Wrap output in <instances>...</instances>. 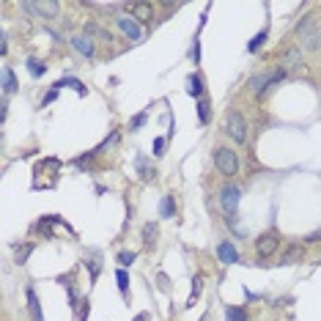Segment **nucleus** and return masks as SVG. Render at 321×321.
Segmentation results:
<instances>
[{
    "label": "nucleus",
    "mask_w": 321,
    "mask_h": 321,
    "mask_svg": "<svg viewBox=\"0 0 321 321\" xmlns=\"http://www.w3.org/2000/svg\"><path fill=\"white\" fill-rule=\"evenodd\" d=\"M88 313H91V305H88V299L80 305V321H88Z\"/></svg>",
    "instance_id": "33"
},
{
    "label": "nucleus",
    "mask_w": 321,
    "mask_h": 321,
    "mask_svg": "<svg viewBox=\"0 0 321 321\" xmlns=\"http://www.w3.org/2000/svg\"><path fill=\"white\" fill-rule=\"evenodd\" d=\"M305 258V247L302 245H291L288 250H283V264H297Z\"/></svg>",
    "instance_id": "14"
},
{
    "label": "nucleus",
    "mask_w": 321,
    "mask_h": 321,
    "mask_svg": "<svg viewBox=\"0 0 321 321\" xmlns=\"http://www.w3.org/2000/svg\"><path fill=\"white\" fill-rule=\"evenodd\" d=\"M135 258H138L135 252H121V255H118V264H121V266H132Z\"/></svg>",
    "instance_id": "29"
},
{
    "label": "nucleus",
    "mask_w": 321,
    "mask_h": 321,
    "mask_svg": "<svg viewBox=\"0 0 321 321\" xmlns=\"http://www.w3.org/2000/svg\"><path fill=\"white\" fill-rule=\"evenodd\" d=\"M135 168H138V173H140V179H143V182H154L157 170H154L151 165H148V160L143 157V154H140L138 160H135Z\"/></svg>",
    "instance_id": "11"
},
{
    "label": "nucleus",
    "mask_w": 321,
    "mask_h": 321,
    "mask_svg": "<svg viewBox=\"0 0 321 321\" xmlns=\"http://www.w3.org/2000/svg\"><path fill=\"white\" fill-rule=\"evenodd\" d=\"M25 297H28V313L33 321H44V313H42V302H39V297H36L33 288H28L25 291Z\"/></svg>",
    "instance_id": "9"
},
{
    "label": "nucleus",
    "mask_w": 321,
    "mask_h": 321,
    "mask_svg": "<svg viewBox=\"0 0 321 321\" xmlns=\"http://www.w3.org/2000/svg\"><path fill=\"white\" fill-rule=\"evenodd\" d=\"M187 93H189V96H201V93H203V80L198 74H189L187 77Z\"/></svg>",
    "instance_id": "17"
},
{
    "label": "nucleus",
    "mask_w": 321,
    "mask_h": 321,
    "mask_svg": "<svg viewBox=\"0 0 321 321\" xmlns=\"http://www.w3.org/2000/svg\"><path fill=\"white\" fill-rule=\"evenodd\" d=\"M217 258L223 261V264H236L239 252H236V247L230 245V242H220V245H217Z\"/></svg>",
    "instance_id": "8"
},
{
    "label": "nucleus",
    "mask_w": 321,
    "mask_h": 321,
    "mask_svg": "<svg viewBox=\"0 0 321 321\" xmlns=\"http://www.w3.org/2000/svg\"><path fill=\"white\" fill-rule=\"evenodd\" d=\"M297 39H299V44L305 49H310V52L321 47V39H319V30H316V20L313 17L299 20V25H297Z\"/></svg>",
    "instance_id": "1"
},
{
    "label": "nucleus",
    "mask_w": 321,
    "mask_h": 321,
    "mask_svg": "<svg viewBox=\"0 0 321 321\" xmlns=\"http://www.w3.org/2000/svg\"><path fill=\"white\" fill-rule=\"evenodd\" d=\"M173 211H176V206H173V195H165L162 198V203H160V217H173Z\"/></svg>",
    "instance_id": "19"
},
{
    "label": "nucleus",
    "mask_w": 321,
    "mask_h": 321,
    "mask_svg": "<svg viewBox=\"0 0 321 321\" xmlns=\"http://www.w3.org/2000/svg\"><path fill=\"white\" fill-rule=\"evenodd\" d=\"M115 22H118V28L124 30V36H129L132 42H140V36H143V28H140V25L132 20V17H118Z\"/></svg>",
    "instance_id": "7"
},
{
    "label": "nucleus",
    "mask_w": 321,
    "mask_h": 321,
    "mask_svg": "<svg viewBox=\"0 0 321 321\" xmlns=\"http://www.w3.org/2000/svg\"><path fill=\"white\" fill-rule=\"evenodd\" d=\"M201 291H203V277L198 275V277L192 280V294H189V299H187V307H192V305H195V299L201 297Z\"/></svg>",
    "instance_id": "23"
},
{
    "label": "nucleus",
    "mask_w": 321,
    "mask_h": 321,
    "mask_svg": "<svg viewBox=\"0 0 321 321\" xmlns=\"http://www.w3.org/2000/svg\"><path fill=\"white\" fill-rule=\"evenodd\" d=\"M264 42H266V30H261V33L252 36V42L247 44V52H258V49L264 47Z\"/></svg>",
    "instance_id": "25"
},
{
    "label": "nucleus",
    "mask_w": 321,
    "mask_h": 321,
    "mask_svg": "<svg viewBox=\"0 0 321 321\" xmlns=\"http://www.w3.org/2000/svg\"><path fill=\"white\" fill-rule=\"evenodd\" d=\"M30 252H33V245H22V247H17V264H28V258H30Z\"/></svg>",
    "instance_id": "26"
},
{
    "label": "nucleus",
    "mask_w": 321,
    "mask_h": 321,
    "mask_svg": "<svg viewBox=\"0 0 321 321\" xmlns=\"http://www.w3.org/2000/svg\"><path fill=\"white\" fill-rule=\"evenodd\" d=\"M129 11H132V20L138 22V25H148V22L154 20V11H151L148 3H132Z\"/></svg>",
    "instance_id": "6"
},
{
    "label": "nucleus",
    "mask_w": 321,
    "mask_h": 321,
    "mask_svg": "<svg viewBox=\"0 0 321 321\" xmlns=\"http://www.w3.org/2000/svg\"><path fill=\"white\" fill-rule=\"evenodd\" d=\"M162 148H165V138H157L154 140V157H162V154H165Z\"/></svg>",
    "instance_id": "32"
},
{
    "label": "nucleus",
    "mask_w": 321,
    "mask_h": 321,
    "mask_svg": "<svg viewBox=\"0 0 321 321\" xmlns=\"http://www.w3.org/2000/svg\"><path fill=\"white\" fill-rule=\"evenodd\" d=\"M225 321H247V310L245 307H228L225 310Z\"/></svg>",
    "instance_id": "22"
},
{
    "label": "nucleus",
    "mask_w": 321,
    "mask_h": 321,
    "mask_svg": "<svg viewBox=\"0 0 321 321\" xmlns=\"http://www.w3.org/2000/svg\"><path fill=\"white\" fill-rule=\"evenodd\" d=\"M239 201H242V189H239V187L228 184V187L220 189V206H223V211L228 217H233V211L239 209Z\"/></svg>",
    "instance_id": "4"
},
{
    "label": "nucleus",
    "mask_w": 321,
    "mask_h": 321,
    "mask_svg": "<svg viewBox=\"0 0 321 321\" xmlns=\"http://www.w3.org/2000/svg\"><path fill=\"white\" fill-rule=\"evenodd\" d=\"M28 71H30V77H42L44 71H47V66H44L39 58H30L28 61Z\"/></svg>",
    "instance_id": "24"
},
{
    "label": "nucleus",
    "mask_w": 321,
    "mask_h": 321,
    "mask_svg": "<svg viewBox=\"0 0 321 321\" xmlns=\"http://www.w3.org/2000/svg\"><path fill=\"white\" fill-rule=\"evenodd\" d=\"M91 160H93V151H91V154H85V157H77L74 165H77V168H88V165H91Z\"/></svg>",
    "instance_id": "30"
},
{
    "label": "nucleus",
    "mask_w": 321,
    "mask_h": 321,
    "mask_svg": "<svg viewBox=\"0 0 321 321\" xmlns=\"http://www.w3.org/2000/svg\"><path fill=\"white\" fill-rule=\"evenodd\" d=\"M316 30H319V39H321V20H316Z\"/></svg>",
    "instance_id": "37"
},
{
    "label": "nucleus",
    "mask_w": 321,
    "mask_h": 321,
    "mask_svg": "<svg viewBox=\"0 0 321 321\" xmlns=\"http://www.w3.org/2000/svg\"><path fill=\"white\" fill-rule=\"evenodd\" d=\"M157 233H160V230H157V225H154V223H146V225H143V245H154V242H157Z\"/></svg>",
    "instance_id": "21"
},
{
    "label": "nucleus",
    "mask_w": 321,
    "mask_h": 321,
    "mask_svg": "<svg viewBox=\"0 0 321 321\" xmlns=\"http://www.w3.org/2000/svg\"><path fill=\"white\" fill-rule=\"evenodd\" d=\"M135 321H148V313H140V316H135Z\"/></svg>",
    "instance_id": "36"
},
{
    "label": "nucleus",
    "mask_w": 321,
    "mask_h": 321,
    "mask_svg": "<svg viewBox=\"0 0 321 321\" xmlns=\"http://www.w3.org/2000/svg\"><path fill=\"white\" fill-rule=\"evenodd\" d=\"M115 280H118V291L126 297V291H129V275H126L124 269H118V272H115Z\"/></svg>",
    "instance_id": "27"
},
{
    "label": "nucleus",
    "mask_w": 321,
    "mask_h": 321,
    "mask_svg": "<svg viewBox=\"0 0 321 321\" xmlns=\"http://www.w3.org/2000/svg\"><path fill=\"white\" fill-rule=\"evenodd\" d=\"M17 91V80H14V71L8 69V66H3V96H8V93Z\"/></svg>",
    "instance_id": "16"
},
{
    "label": "nucleus",
    "mask_w": 321,
    "mask_h": 321,
    "mask_svg": "<svg viewBox=\"0 0 321 321\" xmlns=\"http://www.w3.org/2000/svg\"><path fill=\"white\" fill-rule=\"evenodd\" d=\"M280 247V236L275 233V230H269V233H264V236L255 242V252H258L261 258H266V255H272L275 250Z\"/></svg>",
    "instance_id": "5"
},
{
    "label": "nucleus",
    "mask_w": 321,
    "mask_h": 321,
    "mask_svg": "<svg viewBox=\"0 0 321 321\" xmlns=\"http://www.w3.org/2000/svg\"><path fill=\"white\" fill-rule=\"evenodd\" d=\"M209 102L206 99H198V118H201V124H209L211 121V110H209Z\"/></svg>",
    "instance_id": "20"
},
{
    "label": "nucleus",
    "mask_w": 321,
    "mask_h": 321,
    "mask_svg": "<svg viewBox=\"0 0 321 321\" xmlns=\"http://www.w3.org/2000/svg\"><path fill=\"white\" fill-rule=\"evenodd\" d=\"M55 88H74L80 96H85V93H88V88H85V85L77 80V77H63V80H58V83H55Z\"/></svg>",
    "instance_id": "15"
},
{
    "label": "nucleus",
    "mask_w": 321,
    "mask_h": 321,
    "mask_svg": "<svg viewBox=\"0 0 321 321\" xmlns=\"http://www.w3.org/2000/svg\"><path fill=\"white\" fill-rule=\"evenodd\" d=\"M146 118H148V113H138V115L132 118V129H140V126L146 124Z\"/></svg>",
    "instance_id": "31"
},
{
    "label": "nucleus",
    "mask_w": 321,
    "mask_h": 321,
    "mask_svg": "<svg viewBox=\"0 0 321 321\" xmlns=\"http://www.w3.org/2000/svg\"><path fill=\"white\" fill-rule=\"evenodd\" d=\"M71 44H74V49L80 52V55H85V58L93 55V42L88 39V36H74V39H71Z\"/></svg>",
    "instance_id": "12"
},
{
    "label": "nucleus",
    "mask_w": 321,
    "mask_h": 321,
    "mask_svg": "<svg viewBox=\"0 0 321 321\" xmlns=\"http://www.w3.org/2000/svg\"><path fill=\"white\" fill-rule=\"evenodd\" d=\"M88 266H91V280H96L99 269H102V266H99V261H88Z\"/></svg>",
    "instance_id": "34"
},
{
    "label": "nucleus",
    "mask_w": 321,
    "mask_h": 321,
    "mask_svg": "<svg viewBox=\"0 0 321 321\" xmlns=\"http://www.w3.org/2000/svg\"><path fill=\"white\" fill-rule=\"evenodd\" d=\"M55 99H58V88H55V91H49L47 96H44V102H42V105H52Z\"/></svg>",
    "instance_id": "35"
},
{
    "label": "nucleus",
    "mask_w": 321,
    "mask_h": 321,
    "mask_svg": "<svg viewBox=\"0 0 321 321\" xmlns=\"http://www.w3.org/2000/svg\"><path fill=\"white\" fill-rule=\"evenodd\" d=\"M225 132L236 140V143H245L247 140V121L239 110H228V115H225Z\"/></svg>",
    "instance_id": "3"
},
{
    "label": "nucleus",
    "mask_w": 321,
    "mask_h": 321,
    "mask_svg": "<svg viewBox=\"0 0 321 321\" xmlns=\"http://www.w3.org/2000/svg\"><path fill=\"white\" fill-rule=\"evenodd\" d=\"M214 165L223 176H236L239 173V157L233 148H217L214 151Z\"/></svg>",
    "instance_id": "2"
},
{
    "label": "nucleus",
    "mask_w": 321,
    "mask_h": 321,
    "mask_svg": "<svg viewBox=\"0 0 321 321\" xmlns=\"http://www.w3.org/2000/svg\"><path fill=\"white\" fill-rule=\"evenodd\" d=\"M302 66V52H299V47H291V49H286L283 52V69H299Z\"/></svg>",
    "instance_id": "10"
},
{
    "label": "nucleus",
    "mask_w": 321,
    "mask_h": 321,
    "mask_svg": "<svg viewBox=\"0 0 321 321\" xmlns=\"http://www.w3.org/2000/svg\"><path fill=\"white\" fill-rule=\"evenodd\" d=\"M85 36H96V39H105V42H113V36L107 33L105 28H102V25H85Z\"/></svg>",
    "instance_id": "18"
},
{
    "label": "nucleus",
    "mask_w": 321,
    "mask_h": 321,
    "mask_svg": "<svg viewBox=\"0 0 321 321\" xmlns=\"http://www.w3.org/2000/svg\"><path fill=\"white\" fill-rule=\"evenodd\" d=\"M36 11H39V17H58L61 6H58L55 0H39V3H36Z\"/></svg>",
    "instance_id": "13"
},
{
    "label": "nucleus",
    "mask_w": 321,
    "mask_h": 321,
    "mask_svg": "<svg viewBox=\"0 0 321 321\" xmlns=\"http://www.w3.org/2000/svg\"><path fill=\"white\" fill-rule=\"evenodd\" d=\"M189 58H192V63H195V66L201 63V42H198V39L192 42V47H189Z\"/></svg>",
    "instance_id": "28"
}]
</instances>
